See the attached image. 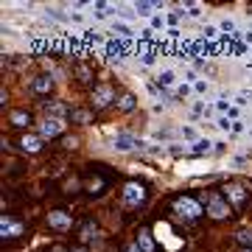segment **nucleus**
<instances>
[{"label":"nucleus","instance_id":"obj_1","mask_svg":"<svg viewBox=\"0 0 252 252\" xmlns=\"http://www.w3.org/2000/svg\"><path fill=\"white\" fill-rule=\"evenodd\" d=\"M154 235H157V241H160V250H182V244H185V238L182 235L174 233V227L168 224V221H157L154 224Z\"/></svg>","mask_w":252,"mask_h":252},{"label":"nucleus","instance_id":"obj_2","mask_svg":"<svg viewBox=\"0 0 252 252\" xmlns=\"http://www.w3.org/2000/svg\"><path fill=\"white\" fill-rule=\"evenodd\" d=\"M174 210L180 213V216H185V219H199V216H205L207 210L202 207V202H199L196 196H177L174 199Z\"/></svg>","mask_w":252,"mask_h":252},{"label":"nucleus","instance_id":"obj_3","mask_svg":"<svg viewBox=\"0 0 252 252\" xmlns=\"http://www.w3.org/2000/svg\"><path fill=\"white\" fill-rule=\"evenodd\" d=\"M230 213H233V205L227 202L224 193H207V216L210 219H230Z\"/></svg>","mask_w":252,"mask_h":252},{"label":"nucleus","instance_id":"obj_4","mask_svg":"<svg viewBox=\"0 0 252 252\" xmlns=\"http://www.w3.org/2000/svg\"><path fill=\"white\" fill-rule=\"evenodd\" d=\"M115 101V87L112 84H95L93 87V93H90V109H107L109 104Z\"/></svg>","mask_w":252,"mask_h":252},{"label":"nucleus","instance_id":"obj_5","mask_svg":"<svg viewBox=\"0 0 252 252\" xmlns=\"http://www.w3.org/2000/svg\"><path fill=\"white\" fill-rule=\"evenodd\" d=\"M146 199H149V190H146V185H140V182H126L124 185V205L126 207H143Z\"/></svg>","mask_w":252,"mask_h":252},{"label":"nucleus","instance_id":"obj_6","mask_svg":"<svg viewBox=\"0 0 252 252\" xmlns=\"http://www.w3.org/2000/svg\"><path fill=\"white\" fill-rule=\"evenodd\" d=\"M81 190H87L90 196H98V193H104L107 190V177L101 171H90L81 177Z\"/></svg>","mask_w":252,"mask_h":252},{"label":"nucleus","instance_id":"obj_7","mask_svg":"<svg viewBox=\"0 0 252 252\" xmlns=\"http://www.w3.org/2000/svg\"><path fill=\"white\" fill-rule=\"evenodd\" d=\"M0 233H3V238H6V241H11V238H20V235H26V224L6 213V216H3V221H0Z\"/></svg>","mask_w":252,"mask_h":252},{"label":"nucleus","instance_id":"obj_8","mask_svg":"<svg viewBox=\"0 0 252 252\" xmlns=\"http://www.w3.org/2000/svg\"><path fill=\"white\" fill-rule=\"evenodd\" d=\"M48 227L56 230V233H67L73 227V216L67 210H51V213H48Z\"/></svg>","mask_w":252,"mask_h":252},{"label":"nucleus","instance_id":"obj_9","mask_svg":"<svg viewBox=\"0 0 252 252\" xmlns=\"http://www.w3.org/2000/svg\"><path fill=\"white\" fill-rule=\"evenodd\" d=\"M64 126H67V124H64L62 118H45V124L39 126V137H42V140H45V137L51 140V137L62 135V132H64Z\"/></svg>","mask_w":252,"mask_h":252},{"label":"nucleus","instance_id":"obj_10","mask_svg":"<svg viewBox=\"0 0 252 252\" xmlns=\"http://www.w3.org/2000/svg\"><path fill=\"white\" fill-rule=\"evenodd\" d=\"M17 149L23 154H39L42 152V137L39 135H23L17 140Z\"/></svg>","mask_w":252,"mask_h":252},{"label":"nucleus","instance_id":"obj_11","mask_svg":"<svg viewBox=\"0 0 252 252\" xmlns=\"http://www.w3.org/2000/svg\"><path fill=\"white\" fill-rule=\"evenodd\" d=\"M224 196H227V202H233L235 207H241L247 202V190L238 182H230V185H224Z\"/></svg>","mask_w":252,"mask_h":252},{"label":"nucleus","instance_id":"obj_12","mask_svg":"<svg viewBox=\"0 0 252 252\" xmlns=\"http://www.w3.org/2000/svg\"><path fill=\"white\" fill-rule=\"evenodd\" d=\"M67 121L70 124H79V126H87V124H93V109L90 107H70Z\"/></svg>","mask_w":252,"mask_h":252},{"label":"nucleus","instance_id":"obj_13","mask_svg":"<svg viewBox=\"0 0 252 252\" xmlns=\"http://www.w3.org/2000/svg\"><path fill=\"white\" fill-rule=\"evenodd\" d=\"M9 124L14 126V129H28V126H31V112H26V109H11Z\"/></svg>","mask_w":252,"mask_h":252},{"label":"nucleus","instance_id":"obj_14","mask_svg":"<svg viewBox=\"0 0 252 252\" xmlns=\"http://www.w3.org/2000/svg\"><path fill=\"white\" fill-rule=\"evenodd\" d=\"M31 90H34V95H48V93L54 90V79L51 76H36L31 81Z\"/></svg>","mask_w":252,"mask_h":252},{"label":"nucleus","instance_id":"obj_15","mask_svg":"<svg viewBox=\"0 0 252 252\" xmlns=\"http://www.w3.org/2000/svg\"><path fill=\"white\" fill-rule=\"evenodd\" d=\"M137 247H140V250L143 252H154V238H152V230H149V227H140V230H137Z\"/></svg>","mask_w":252,"mask_h":252},{"label":"nucleus","instance_id":"obj_16","mask_svg":"<svg viewBox=\"0 0 252 252\" xmlns=\"http://www.w3.org/2000/svg\"><path fill=\"white\" fill-rule=\"evenodd\" d=\"M93 238H98V224L95 221H84V227H81V233H79V241L90 244Z\"/></svg>","mask_w":252,"mask_h":252},{"label":"nucleus","instance_id":"obj_17","mask_svg":"<svg viewBox=\"0 0 252 252\" xmlns=\"http://www.w3.org/2000/svg\"><path fill=\"white\" fill-rule=\"evenodd\" d=\"M115 107L121 109V112H132V109L137 107V101H135V95H132V93H121V98L115 101Z\"/></svg>","mask_w":252,"mask_h":252},{"label":"nucleus","instance_id":"obj_18","mask_svg":"<svg viewBox=\"0 0 252 252\" xmlns=\"http://www.w3.org/2000/svg\"><path fill=\"white\" fill-rule=\"evenodd\" d=\"M132 146H143V143H140V140H135L132 135H118L115 137V149H118V152H129Z\"/></svg>","mask_w":252,"mask_h":252},{"label":"nucleus","instance_id":"obj_19","mask_svg":"<svg viewBox=\"0 0 252 252\" xmlns=\"http://www.w3.org/2000/svg\"><path fill=\"white\" fill-rule=\"evenodd\" d=\"M76 79H79L81 84H90V81H93V70H90V64L76 62Z\"/></svg>","mask_w":252,"mask_h":252},{"label":"nucleus","instance_id":"obj_20","mask_svg":"<svg viewBox=\"0 0 252 252\" xmlns=\"http://www.w3.org/2000/svg\"><path fill=\"white\" fill-rule=\"evenodd\" d=\"M174 81H177V79H174V73H171V70L160 73V84H162V87H171Z\"/></svg>","mask_w":252,"mask_h":252},{"label":"nucleus","instance_id":"obj_21","mask_svg":"<svg viewBox=\"0 0 252 252\" xmlns=\"http://www.w3.org/2000/svg\"><path fill=\"white\" fill-rule=\"evenodd\" d=\"M210 140H196V143H193V154H202V152H207V149H210Z\"/></svg>","mask_w":252,"mask_h":252},{"label":"nucleus","instance_id":"obj_22","mask_svg":"<svg viewBox=\"0 0 252 252\" xmlns=\"http://www.w3.org/2000/svg\"><path fill=\"white\" fill-rule=\"evenodd\" d=\"M135 9L137 14H149L152 9H157V3H135Z\"/></svg>","mask_w":252,"mask_h":252},{"label":"nucleus","instance_id":"obj_23","mask_svg":"<svg viewBox=\"0 0 252 252\" xmlns=\"http://www.w3.org/2000/svg\"><path fill=\"white\" fill-rule=\"evenodd\" d=\"M62 146L64 149H79V137L73 135V137H62Z\"/></svg>","mask_w":252,"mask_h":252},{"label":"nucleus","instance_id":"obj_24","mask_svg":"<svg viewBox=\"0 0 252 252\" xmlns=\"http://www.w3.org/2000/svg\"><path fill=\"white\" fill-rule=\"evenodd\" d=\"M115 31H118L121 36H129V34H132V31H129V28L124 26V23H118V26H115Z\"/></svg>","mask_w":252,"mask_h":252},{"label":"nucleus","instance_id":"obj_25","mask_svg":"<svg viewBox=\"0 0 252 252\" xmlns=\"http://www.w3.org/2000/svg\"><path fill=\"white\" fill-rule=\"evenodd\" d=\"M219 126H221V129H233V124H230L227 118H221V121H219Z\"/></svg>","mask_w":252,"mask_h":252},{"label":"nucleus","instance_id":"obj_26","mask_svg":"<svg viewBox=\"0 0 252 252\" xmlns=\"http://www.w3.org/2000/svg\"><path fill=\"white\" fill-rule=\"evenodd\" d=\"M126 252H143V250H140L137 244H129V247H126Z\"/></svg>","mask_w":252,"mask_h":252},{"label":"nucleus","instance_id":"obj_27","mask_svg":"<svg viewBox=\"0 0 252 252\" xmlns=\"http://www.w3.org/2000/svg\"><path fill=\"white\" fill-rule=\"evenodd\" d=\"M51 252H70L67 247H51Z\"/></svg>","mask_w":252,"mask_h":252},{"label":"nucleus","instance_id":"obj_28","mask_svg":"<svg viewBox=\"0 0 252 252\" xmlns=\"http://www.w3.org/2000/svg\"><path fill=\"white\" fill-rule=\"evenodd\" d=\"M70 252H87V250H84V247H73Z\"/></svg>","mask_w":252,"mask_h":252},{"label":"nucleus","instance_id":"obj_29","mask_svg":"<svg viewBox=\"0 0 252 252\" xmlns=\"http://www.w3.org/2000/svg\"><path fill=\"white\" fill-rule=\"evenodd\" d=\"M241 252H252V250H241Z\"/></svg>","mask_w":252,"mask_h":252}]
</instances>
